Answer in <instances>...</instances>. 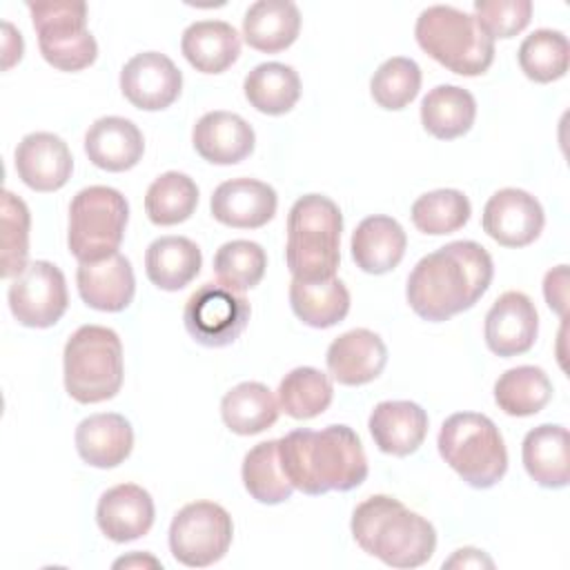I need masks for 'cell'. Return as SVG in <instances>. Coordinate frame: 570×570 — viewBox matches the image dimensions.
I'll return each instance as SVG.
<instances>
[{"label":"cell","instance_id":"1","mask_svg":"<svg viewBox=\"0 0 570 570\" xmlns=\"http://www.w3.org/2000/svg\"><path fill=\"white\" fill-rule=\"evenodd\" d=\"M494 263L474 240H452L423 256L407 276L405 298L416 316L430 323L448 321L488 292Z\"/></svg>","mask_w":570,"mask_h":570},{"label":"cell","instance_id":"2","mask_svg":"<svg viewBox=\"0 0 570 570\" xmlns=\"http://www.w3.org/2000/svg\"><path fill=\"white\" fill-rule=\"evenodd\" d=\"M285 476L305 494L347 492L367 479V456L350 425H327L318 432L301 428L278 439Z\"/></svg>","mask_w":570,"mask_h":570},{"label":"cell","instance_id":"3","mask_svg":"<svg viewBox=\"0 0 570 570\" xmlns=\"http://www.w3.org/2000/svg\"><path fill=\"white\" fill-rule=\"evenodd\" d=\"M350 528L363 552L392 568H419L432 559L436 548L434 525L387 494L361 501Z\"/></svg>","mask_w":570,"mask_h":570},{"label":"cell","instance_id":"4","mask_svg":"<svg viewBox=\"0 0 570 570\" xmlns=\"http://www.w3.org/2000/svg\"><path fill=\"white\" fill-rule=\"evenodd\" d=\"M343 214L323 194L301 196L287 216L285 261L296 281L332 278L341 263Z\"/></svg>","mask_w":570,"mask_h":570},{"label":"cell","instance_id":"5","mask_svg":"<svg viewBox=\"0 0 570 570\" xmlns=\"http://www.w3.org/2000/svg\"><path fill=\"white\" fill-rule=\"evenodd\" d=\"M414 36L430 58L459 76H481L494 60V40L472 13L450 4L423 9L416 18Z\"/></svg>","mask_w":570,"mask_h":570},{"label":"cell","instance_id":"6","mask_svg":"<svg viewBox=\"0 0 570 570\" xmlns=\"http://www.w3.org/2000/svg\"><path fill=\"white\" fill-rule=\"evenodd\" d=\"M439 454L472 488L497 485L508 470V450L494 421L479 412H456L439 430Z\"/></svg>","mask_w":570,"mask_h":570},{"label":"cell","instance_id":"7","mask_svg":"<svg viewBox=\"0 0 570 570\" xmlns=\"http://www.w3.org/2000/svg\"><path fill=\"white\" fill-rule=\"evenodd\" d=\"M65 390L78 403H102L120 392L122 343L111 327L82 325L65 343Z\"/></svg>","mask_w":570,"mask_h":570},{"label":"cell","instance_id":"8","mask_svg":"<svg viewBox=\"0 0 570 570\" xmlns=\"http://www.w3.org/2000/svg\"><path fill=\"white\" fill-rule=\"evenodd\" d=\"M129 220L127 198L107 185L80 189L69 205L67 245L78 263H98L118 252Z\"/></svg>","mask_w":570,"mask_h":570},{"label":"cell","instance_id":"9","mask_svg":"<svg viewBox=\"0 0 570 570\" xmlns=\"http://www.w3.org/2000/svg\"><path fill=\"white\" fill-rule=\"evenodd\" d=\"M42 58L60 71H80L94 65L98 42L87 29L85 2H27Z\"/></svg>","mask_w":570,"mask_h":570},{"label":"cell","instance_id":"10","mask_svg":"<svg viewBox=\"0 0 570 570\" xmlns=\"http://www.w3.org/2000/svg\"><path fill=\"white\" fill-rule=\"evenodd\" d=\"M234 537L229 512L214 501L183 505L169 525V550L187 568H207L220 561Z\"/></svg>","mask_w":570,"mask_h":570},{"label":"cell","instance_id":"11","mask_svg":"<svg viewBox=\"0 0 570 570\" xmlns=\"http://www.w3.org/2000/svg\"><path fill=\"white\" fill-rule=\"evenodd\" d=\"M252 307L245 296L220 283H203L189 294L183 323L187 334L205 347L232 345L247 327Z\"/></svg>","mask_w":570,"mask_h":570},{"label":"cell","instance_id":"12","mask_svg":"<svg viewBox=\"0 0 570 570\" xmlns=\"http://www.w3.org/2000/svg\"><path fill=\"white\" fill-rule=\"evenodd\" d=\"M9 309L24 327L56 325L69 305L67 281L49 261H31L9 285Z\"/></svg>","mask_w":570,"mask_h":570},{"label":"cell","instance_id":"13","mask_svg":"<svg viewBox=\"0 0 570 570\" xmlns=\"http://www.w3.org/2000/svg\"><path fill=\"white\" fill-rule=\"evenodd\" d=\"M483 232L503 247H525L539 238L546 225L541 203L525 189L505 187L494 191L481 216Z\"/></svg>","mask_w":570,"mask_h":570},{"label":"cell","instance_id":"14","mask_svg":"<svg viewBox=\"0 0 570 570\" xmlns=\"http://www.w3.org/2000/svg\"><path fill=\"white\" fill-rule=\"evenodd\" d=\"M183 89V73L160 51H142L120 69L122 96L142 111H160L174 105Z\"/></svg>","mask_w":570,"mask_h":570},{"label":"cell","instance_id":"15","mask_svg":"<svg viewBox=\"0 0 570 570\" xmlns=\"http://www.w3.org/2000/svg\"><path fill=\"white\" fill-rule=\"evenodd\" d=\"M539 334V314L523 292H503L485 314L483 336L492 354L510 358L532 350Z\"/></svg>","mask_w":570,"mask_h":570},{"label":"cell","instance_id":"16","mask_svg":"<svg viewBox=\"0 0 570 570\" xmlns=\"http://www.w3.org/2000/svg\"><path fill=\"white\" fill-rule=\"evenodd\" d=\"M13 163L18 178L33 191H56L73 171L69 145L51 131L27 134L16 147Z\"/></svg>","mask_w":570,"mask_h":570},{"label":"cell","instance_id":"17","mask_svg":"<svg viewBox=\"0 0 570 570\" xmlns=\"http://www.w3.org/2000/svg\"><path fill=\"white\" fill-rule=\"evenodd\" d=\"M278 207L272 185L256 178H232L220 183L209 200L212 216L236 229H258L267 225Z\"/></svg>","mask_w":570,"mask_h":570},{"label":"cell","instance_id":"18","mask_svg":"<svg viewBox=\"0 0 570 570\" xmlns=\"http://www.w3.org/2000/svg\"><path fill=\"white\" fill-rule=\"evenodd\" d=\"M154 499L136 483H120L100 494L96 505V523L100 532L116 541L127 543L145 537L154 525Z\"/></svg>","mask_w":570,"mask_h":570},{"label":"cell","instance_id":"19","mask_svg":"<svg viewBox=\"0 0 570 570\" xmlns=\"http://www.w3.org/2000/svg\"><path fill=\"white\" fill-rule=\"evenodd\" d=\"M325 363L332 379L341 385H365L383 372L387 363V347L376 332L356 327L330 343Z\"/></svg>","mask_w":570,"mask_h":570},{"label":"cell","instance_id":"20","mask_svg":"<svg viewBox=\"0 0 570 570\" xmlns=\"http://www.w3.org/2000/svg\"><path fill=\"white\" fill-rule=\"evenodd\" d=\"M191 142L200 158L212 165H236L256 145L252 125L232 111H207L191 129Z\"/></svg>","mask_w":570,"mask_h":570},{"label":"cell","instance_id":"21","mask_svg":"<svg viewBox=\"0 0 570 570\" xmlns=\"http://www.w3.org/2000/svg\"><path fill=\"white\" fill-rule=\"evenodd\" d=\"M76 283L80 298L98 312H122L136 294L134 267L120 252L98 263H80Z\"/></svg>","mask_w":570,"mask_h":570},{"label":"cell","instance_id":"22","mask_svg":"<svg viewBox=\"0 0 570 570\" xmlns=\"http://www.w3.org/2000/svg\"><path fill=\"white\" fill-rule=\"evenodd\" d=\"M374 445L392 456L414 454L428 434V412L414 401H381L367 421Z\"/></svg>","mask_w":570,"mask_h":570},{"label":"cell","instance_id":"23","mask_svg":"<svg viewBox=\"0 0 570 570\" xmlns=\"http://www.w3.org/2000/svg\"><path fill=\"white\" fill-rule=\"evenodd\" d=\"M87 158L105 171H127L145 154L142 131L122 116H102L85 134Z\"/></svg>","mask_w":570,"mask_h":570},{"label":"cell","instance_id":"24","mask_svg":"<svg viewBox=\"0 0 570 570\" xmlns=\"http://www.w3.org/2000/svg\"><path fill=\"white\" fill-rule=\"evenodd\" d=\"M405 247H407V236L401 223L383 214L363 218L352 232V240H350L352 261L365 274L392 272L401 263Z\"/></svg>","mask_w":570,"mask_h":570},{"label":"cell","instance_id":"25","mask_svg":"<svg viewBox=\"0 0 570 570\" xmlns=\"http://www.w3.org/2000/svg\"><path fill=\"white\" fill-rule=\"evenodd\" d=\"M134 448L131 423L116 412H98L82 419L76 428V450L91 468H116Z\"/></svg>","mask_w":570,"mask_h":570},{"label":"cell","instance_id":"26","mask_svg":"<svg viewBox=\"0 0 570 570\" xmlns=\"http://www.w3.org/2000/svg\"><path fill=\"white\" fill-rule=\"evenodd\" d=\"M523 468L530 479L550 490H561L570 481L568 430L557 423L532 428L521 445Z\"/></svg>","mask_w":570,"mask_h":570},{"label":"cell","instance_id":"27","mask_svg":"<svg viewBox=\"0 0 570 570\" xmlns=\"http://www.w3.org/2000/svg\"><path fill=\"white\" fill-rule=\"evenodd\" d=\"M180 51L196 71L223 73L240 56V36L225 20H198L183 31Z\"/></svg>","mask_w":570,"mask_h":570},{"label":"cell","instance_id":"28","mask_svg":"<svg viewBox=\"0 0 570 570\" xmlns=\"http://www.w3.org/2000/svg\"><path fill=\"white\" fill-rule=\"evenodd\" d=\"M301 31V11L289 0H256L243 18L245 42L263 53H278L294 45Z\"/></svg>","mask_w":570,"mask_h":570},{"label":"cell","instance_id":"29","mask_svg":"<svg viewBox=\"0 0 570 570\" xmlns=\"http://www.w3.org/2000/svg\"><path fill=\"white\" fill-rule=\"evenodd\" d=\"M200 265V247L185 236H160L145 252L147 278L165 292H178L189 285Z\"/></svg>","mask_w":570,"mask_h":570},{"label":"cell","instance_id":"30","mask_svg":"<svg viewBox=\"0 0 570 570\" xmlns=\"http://www.w3.org/2000/svg\"><path fill=\"white\" fill-rule=\"evenodd\" d=\"M474 118L476 100L459 85H439L421 100V125L439 140H452L468 134Z\"/></svg>","mask_w":570,"mask_h":570},{"label":"cell","instance_id":"31","mask_svg":"<svg viewBox=\"0 0 570 570\" xmlns=\"http://www.w3.org/2000/svg\"><path fill=\"white\" fill-rule=\"evenodd\" d=\"M292 312L309 327L325 330L341 323L350 312V292L336 276L325 281H296L289 283Z\"/></svg>","mask_w":570,"mask_h":570},{"label":"cell","instance_id":"32","mask_svg":"<svg viewBox=\"0 0 570 570\" xmlns=\"http://www.w3.org/2000/svg\"><path fill=\"white\" fill-rule=\"evenodd\" d=\"M220 416L234 434L252 436L276 423L278 403L267 385L258 381H243L223 396Z\"/></svg>","mask_w":570,"mask_h":570},{"label":"cell","instance_id":"33","mask_svg":"<svg viewBox=\"0 0 570 570\" xmlns=\"http://www.w3.org/2000/svg\"><path fill=\"white\" fill-rule=\"evenodd\" d=\"M247 102L267 116H283L301 98V78L294 67L283 62H261L243 80Z\"/></svg>","mask_w":570,"mask_h":570},{"label":"cell","instance_id":"34","mask_svg":"<svg viewBox=\"0 0 570 570\" xmlns=\"http://www.w3.org/2000/svg\"><path fill=\"white\" fill-rule=\"evenodd\" d=\"M552 399V383L537 365L505 370L494 383V403L510 416H532Z\"/></svg>","mask_w":570,"mask_h":570},{"label":"cell","instance_id":"35","mask_svg":"<svg viewBox=\"0 0 570 570\" xmlns=\"http://www.w3.org/2000/svg\"><path fill=\"white\" fill-rule=\"evenodd\" d=\"M240 476L249 497L265 505L283 503L294 492V485L285 476V470L281 463L278 439L256 443L243 459Z\"/></svg>","mask_w":570,"mask_h":570},{"label":"cell","instance_id":"36","mask_svg":"<svg viewBox=\"0 0 570 570\" xmlns=\"http://www.w3.org/2000/svg\"><path fill=\"white\" fill-rule=\"evenodd\" d=\"M334 399V385L327 374L316 367H294L278 383V407L298 421L323 414Z\"/></svg>","mask_w":570,"mask_h":570},{"label":"cell","instance_id":"37","mask_svg":"<svg viewBox=\"0 0 570 570\" xmlns=\"http://www.w3.org/2000/svg\"><path fill=\"white\" fill-rule=\"evenodd\" d=\"M198 205V187L183 171L160 174L145 194V212L154 225L169 227L185 223Z\"/></svg>","mask_w":570,"mask_h":570},{"label":"cell","instance_id":"38","mask_svg":"<svg viewBox=\"0 0 570 570\" xmlns=\"http://www.w3.org/2000/svg\"><path fill=\"white\" fill-rule=\"evenodd\" d=\"M519 67L534 82H554L566 76L570 47L563 31L537 29L519 47Z\"/></svg>","mask_w":570,"mask_h":570},{"label":"cell","instance_id":"39","mask_svg":"<svg viewBox=\"0 0 570 570\" xmlns=\"http://www.w3.org/2000/svg\"><path fill=\"white\" fill-rule=\"evenodd\" d=\"M472 214L468 196L459 189H434L419 196L412 203L410 216L419 232L430 236H443L459 232Z\"/></svg>","mask_w":570,"mask_h":570},{"label":"cell","instance_id":"40","mask_svg":"<svg viewBox=\"0 0 570 570\" xmlns=\"http://www.w3.org/2000/svg\"><path fill=\"white\" fill-rule=\"evenodd\" d=\"M267 267V254L265 249L254 240H229L220 245L214 254V274L216 281L232 289V292H245L261 283Z\"/></svg>","mask_w":570,"mask_h":570},{"label":"cell","instance_id":"41","mask_svg":"<svg viewBox=\"0 0 570 570\" xmlns=\"http://www.w3.org/2000/svg\"><path fill=\"white\" fill-rule=\"evenodd\" d=\"M421 89V67L405 56L387 58L370 80L374 102L387 111L405 109Z\"/></svg>","mask_w":570,"mask_h":570},{"label":"cell","instance_id":"42","mask_svg":"<svg viewBox=\"0 0 570 570\" xmlns=\"http://www.w3.org/2000/svg\"><path fill=\"white\" fill-rule=\"evenodd\" d=\"M29 227L31 214L22 198L13 191H2V278H16L29 263Z\"/></svg>","mask_w":570,"mask_h":570},{"label":"cell","instance_id":"43","mask_svg":"<svg viewBox=\"0 0 570 570\" xmlns=\"http://www.w3.org/2000/svg\"><path fill=\"white\" fill-rule=\"evenodd\" d=\"M472 16L492 40L512 38L530 24L532 2L530 0H476Z\"/></svg>","mask_w":570,"mask_h":570},{"label":"cell","instance_id":"44","mask_svg":"<svg viewBox=\"0 0 570 570\" xmlns=\"http://www.w3.org/2000/svg\"><path fill=\"white\" fill-rule=\"evenodd\" d=\"M543 296L548 307L566 318L568 312V265L552 267L543 278Z\"/></svg>","mask_w":570,"mask_h":570},{"label":"cell","instance_id":"45","mask_svg":"<svg viewBox=\"0 0 570 570\" xmlns=\"http://www.w3.org/2000/svg\"><path fill=\"white\" fill-rule=\"evenodd\" d=\"M2 31H4V40H2V69H11L24 51V42L20 31H16V27L11 22H2Z\"/></svg>","mask_w":570,"mask_h":570},{"label":"cell","instance_id":"46","mask_svg":"<svg viewBox=\"0 0 570 570\" xmlns=\"http://www.w3.org/2000/svg\"><path fill=\"white\" fill-rule=\"evenodd\" d=\"M492 568L494 561L485 557L483 550L476 548H461L456 550L448 561H443V568Z\"/></svg>","mask_w":570,"mask_h":570},{"label":"cell","instance_id":"47","mask_svg":"<svg viewBox=\"0 0 570 570\" xmlns=\"http://www.w3.org/2000/svg\"><path fill=\"white\" fill-rule=\"evenodd\" d=\"M145 566H149V568H163L158 559H154L151 554H140V552L114 561V568H145Z\"/></svg>","mask_w":570,"mask_h":570}]
</instances>
